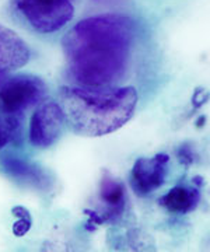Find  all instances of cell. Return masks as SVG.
<instances>
[{"mask_svg":"<svg viewBox=\"0 0 210 252\" xmlns=\"http://www.w3.org/2000/svg\"><path fill=\"white\" fill-rule=\"evenodd\" d=\"M135 24L128 16L100 14L79 21L62 39L66 73L83 87L118 81L128 67Z\"/></svg>","mask_w":210,"mask_h":252,"instance_id":"obj_1","label":"cell"},{"mask_svg":"<svg viewBox=\"0 0 210 252\" xmlns=\"http://www.w3.org/2000/svg\"><path fill=\"white\" fill-rule=\"evenodd\" d=\"M64 124L79 136L100 137L117 132L133 117L139 95L135 87L63 86L59 90Z\"/></svg>","mask_w":210,"mask_h":252,"instance_id":"obj_2","label":"cell"},{"mask_svg":"<svg viewBox=\"0 0 210 252\" xmlns=\"http://www.w3.org/2000/svg\"><path fill=\"white\" fill-rule=\"evenodd\" d=\"M13 6L39 34H52L74 16L73 0H13Z\"/></svg>","mask_w":210,"mask_h":252,"instance_id":"obj_3","label":"cell"},{"mask_svg":"<svg viewBox=\"0 0 210 252\" xmlns=\"http://www.w3.org/2000/svg\"><path fill=\"white\" fill-rule=\"evenodd\" d=\"M46 84L34 74L9 77L0 87V111L24 112L45 98Z\"/></svg>","mask_w":210,"mask_h":252,"instance_id":"obj_4","label":"cell"},{"mask_svg":"<svg viewBox=\"0 0 210 252\" xmlns=\"http://www.w3.org/2000/svg\"><path fill=\"white\" fill-rule=\"evenodd\" d=\"M64 114L58 102H46L35 109L30 121V143L38 149H46L55 143L62 133Z\"/></svg>","mask_w":210,"mask_h":252,"instance_id":"obj_5","label":"cell"},{"mask_svg":"<svg viewBox=\"0 0 210 252\" xmlns=\"http://www.w3.org/2000/svg\"><path fill=\"white\" fill-rule=\"evenodd\" d=\"M168 164L170 157L165 153L136 160L130 171V187L137 196H146L163 187L168 174Z\"/></svg>","mask_w":210,"mask_h":252,"instance_id":"obj_6","label":"cell"},{"mask_svg":"<svg viewBox=\"0 0 210 252\" xmlns=\"http://www.w3.org/2000/svg\"><path fill=\"white\" fill-rule=\"evenodd\" d=\"M1 171L9 178L24 187H32L35 189H48L52 184L51 175L44 167L34 161L24 160L13 153H4L0 156Z\"/></svg>","mask_w":210,"mask_h":252,"instance_id":"obj_7","label":"cell"},{"mask_svg":"<svg viewBox=\"0 0 210 252\" xmlns=\"http://www.w3.org/2000/svg\"><path fill=\"white\" fill-rule=\"evenodd\" d=\"M31 51L21 36L11 28L0 24V70L13 72L26 66Z\"/></svg>","mask_w":210,"mask_h":252,"instance_id":"obj_8","label":"cell"},{"mask_svg":"<svg viewBox=\"0 0 210 252\" xmlns=\"http://www.w3.org/2000/svg\"><path fill=\"white\" fill-rule=\"evenodd\" d=\"M100 196L107 206V212L102 216L92 219L94 221L104 223L107 219H115L123 212L125 207V188L119 181L110 175H104L101 181Z\"/></svg>","mask_w":210,"mask_h":252,"instance_id":"obj_9","label":"cell"},{"mask_svg":"<svg viewBox=\"0 0 210 252\" xmlns=\"http://www.w3.org/2000/svg\"><path fill=\"white\" fill-rule=\"evenodd\" d=\"M201 200V192L196 187L177 185L171 188L158 203L173 213H189L195 210Z\"/></svg>","mask_w":210,"mask_h":252,"instance_id":"obj_10","label":"cell"},{"mask_svg":"<svg viewBox=\"0 0 210 252\" xmlns=\"http://www.w3.org/2000/svg\"><path fill=\"white\" fill-rule=\"evenodd\" d=\"M24 112L0 111V150L11 142H16L21 135Z\"/></svg>","mask_w":210,"mask_h":252,"instance_id":"obj_11","label":"cell"},{"mask_svg":"<svg viewBox=\"0 0 210 252\" xmlns=\"http://www.w3.org/2000/svg\"><path fill=\"white\" fill-rule=\"evenodd\" d=\"M31 223L32 220H28V219H19L14 224H13V233L16 237H23L30 231L31 228Z\"/></svg>","mask_w":210,"mask_h":252,"instance_id":"obj_12","label":"cell"},{"mask_svg":"<svg viewBox=\"0 0 210 252\" xmlns=\"http://www.w3.org/2000/svg\"><path fill=\"white\" fill-rule=\"evenodd\" d=\"M177 154H178V158H180L181 164H182V162L183 164H192V162H193V156H195V153L188 149V144L181 146V149L177 152Z\"/></svg>","mask_w":210,"mask_h":252,"instance_id":"obj_13","label":"cell"},{"mask_svg":"<svg viewBox=\"0 0 210 252\" xmlns=\"http://www.w3.org/2000/svg\"><path fill=\"white\" fill-rule=\"evenodd\" d=\"M11 215L16 216L17 219H28V220H32L30 210L24 206H14L11 209Z\"/></svg>","mask_w":210,"mask_h":252,"instance_id":"obj_14","label":"cell"},{"mask_svg":"<svg viewBox=\"0 0 210 252\" xmlns=\"http://www.w3.org/2000/svg\"><path fill=\"white\" fill-rule=\"evenodd\" d=\"M9 79V74H7V72H4V70H0V87L3 86V83Z\"/></svg>","mask_w":210,"mask_h":252,"instance_id":"obj_15","label":"cell"}]
</instances>
